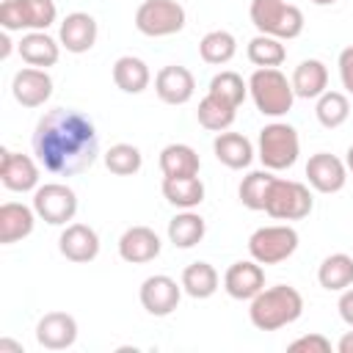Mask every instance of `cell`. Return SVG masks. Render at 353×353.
I'll list each match as a JSON object with an SVG mask.
<instances>
[{"mask_svg": "<svg viewBox=\"0 0 353 353\" xmlns=\"http://www.w3.org/2000/svg\"><path fill=\"white\" fill-rule=\"evenodd\" d=\"M33 154L55 176H77L99 157V135L94 121L74 108L47 110L33 130Z\"/></svg>", "mask_w": 353, "mask_h": 353, "instance_id": "obj_1", "label": "cell"}, {"mask_svg": "<svg viewBox=\"0 0 353 353\" xmlns=\"http://www.w3.org/2000/svg\"><path fill=\"white\" fill-rule=\"evenodd\" d=\"M303 314V298L290 284H276L251 298L248 317L259 331H279Z\"/></svg>", "mask_w": 353, "mask_h": 353, "instance_id": "obj_2", "label": "cell"}, {"mask_svg": "<svg viewBox=\"0 0 353 353\" xmlns=\"http://www.w3.org/2000/svg\"><path fill=\"white\" fill-rule=\"evenodd\" d=\"M248 94H251L256 110L270 119L290 113L292 102H295L292 80H287L279 69H256L248 77Z\"/></svg>", "mask_w": 353, "mask_h": 353, "instance_id": "obj_3", "label": "cell"}, {"mask_svg": "<svg viewBox=\"0 0 353 353\" xmlns=\"http://www.w3.org/2000/svg\"><path fill=\"white\" fill-rule=\"evenodd\" d=\"M248 14L254 28L265 36L287 41L303 33V11L287 0H251Z\"/></svg>", "mask_w": 353, "mask_h": 353, "instance_id": "obj_4", "label": "cell"}, {"mask_svg": "<svg viewBox=\"0 0 353 353\" xmlns=\"http://www.w3.org/2000/svg\"><path fill=\"white\" fill-rule=\"evenodd\" d=\"M301 154V138L295 127L284 121H273L259 130V143H256V157L262 160L265 168L270 171H284L292 168Z\"/></svg>", "mask_w": 353, "mask_h": 353, "instance_id": "obj_5", "label": "cell"}, {"mask_svg": "<svg viewBox=\"0 0 353 353\" xmlns=\"http://www.w3.org/2000/svg\"><path fill=\"white\" fill-rule=\"evenodd\" d=\"M185 8L176 0H143L135 11V28L143 36L163 39L185 28Z\"/></svg>", "mask_w": 353, "mask_h": 353, "instance_id": "obj_6", "label": "cell"}, {"mask_svg": "<svg viewBox=\"0 0 353 353\" xmlns=\"http://www.w3.org/2000/svg\"><path fill=\"white\" fill-rule=\"evenodd\" d=\"M312 204H314L312 193L303 182L276 176L270 196H268V204H265V212L270 218H279V221H301L312 212Z\"/></svg>", "mask_w": 353, "mask_h": 353, "instance_id": "obj_7", "label": "cell"}, {"mask_svg": "<svg viewBox=\"0 0 353 353\" xmlns=\"http://www.w3.org/2000/svg\"><path fill=\"white\" fill-rule=\"evenodd\" d=\"M298 248V232L292 226H262L248 237V254L259 265H279Z\"/></svg>", "mask_w": 353, "mask_h": 353, "instance_id": "obj_8", "label": "cell"}, {"mask_svg": "<svg viewBox=\"0 0 353 353\" xmlns=\"http://www.w3.org/2000/svg\"><path fill=\"white\" fill-rule=\"evenodd\" d=\"M33 210L50 226H66L77 212V193L63 182H47L33 190Z\"/></svg>", "mask_w": 353, "mask_h": 353, "instance_id": "obj_9", "label": "cell"}, {"mask_svg": "<svg viewBox=\"0 0 353 353\" xmlns=\"http://www.w3.org/2000/svg\"><path fill=\"white\" fill-rule=\"evenodd\" d=\"M182 292H185L182 284H176V281H174L171 276H165V273H157V276L143 279L138 298H141V306H143L149 314H154V317H168V314L179 306Z\"/></svg>", "mask_w": 353, "mask_h": 353, "instance_id": "obj_10", "label": "cell"}, {"mask_svg": "<svg viewBox=\"0 0 353 353\" xmlns=\"http://www.w3.org/2000/svg\"><path fill=\"white\" fill-rule=\"evenodd\" d=\"M223 290L234 301H251L265 290V270L256 259H240L232 262L229 270L223 273Z\"/></svg>", "mask_w": 353, "mask_h": 353, "instance_id": "obj_11", "label": "cell"}, {"mask_svg": "<svg viewBox=\"0 0 353 353\" xmlns=\"http://www.w3.org/2000/svg\"><path fill=\"white\" fill-rule=\"evenodd\" d=\"M0 179L14 193H28L39 188V165L33 157L11 149H0Z\"/></svg>", "mask_w": 353, "mask_h": 353, "instance_id": "obj_12", "label": "cell"}, {"mask_svg": "<svg viewBox=\"0 0 353 353\" xmlns=\"http://www.w3.org/2000/svg\"><path fill=\"white\" fill-rule=\"evenodd\" d=\"M11 94L22 108H39L52 97V77L47 74V69L25 66L14 74Z\"/></svg>", "mask_w": 353, "mask_h": 353, "instance_id": "obj_13", "label": "cell"}, {"mask_svg": "<svg viewBox=\"0 0 353 353\" xmlns=\"http://www.w3.org/2000/svg\"><path fill=\"white\" fill-rule=\"evenodd\" d=\"M306 179L317 193H339L347 182V165L328 152H317L306 163Z\"/></svg>", "mask_w": 353, "mask_h": 353, "instance_id": "obj_14", "label": "cell"}, {"mask_svg": "<svg viewBox=\"0 0 353 353\" xmlns=\"http://www.w3.org/2000/svg\"><path fill=\"white\" fill-rule=\"evenodd\" d=\"M97 33H99V28H97V19L91 14L72 11L63 17V22L58 28V41H61V47H66V52L80 55L97 44Z\"/></svg>", "mask_w": 353, "mask_h": 353, "instance_id": "obj_15", "label": "cell"}, {"mask_svg": "<svg viewBox=\"0 0 353 353\" xmlns=\"http://www.w3.org/2000/svg\"><path fill=\"white\" fill-rule=\"evenodd\" d=\"M154 91L165 105H185L193 99L196 94V80L193 72L179 66V63H168L157 72L154 77Z\"/></svg>", "mask_w": 353, "mask_h": 353, "instance_id": "obj_16", "label": "cell"}, {"mask_svg": "<svg viewBox=\"0 0 353 353\" xmlns=\"http://www.w3.org/2000/svg\"><path fill=\"white\" fill-rule=\"evenodd\" d=\"M36 342L47 350H66L77 342V320L66 312H47L36 323Z\"/></svg>", "mask_w": 353, "mask_h": 353, "instance_id": "obj_17", "label": "cell"}, {"mask_svg": "<svg viewBox=\"0 0 353 353\" xmlns=\"http://www.w3.org/2000/svg\"><path fill=\"white\" fill-rule=\"evenodd\" d=\"M58 251L69 262H91L99 254V234L85 223H66V229L58 237Z\"/></svg>", "mask_w": 353, "mask_h": 353, "instance_id": "obj_18", "label": "cell"}, {"mask_svg": "<svg viewBox=\"0 0 353 353\" xmlns=\"http://www.w3.org/2000/svg\"><path fill=\"white\" fill-rule=\"evenodd\" d=\"M160 248H163V243H160L157 232L149 229V226H130L119 237V256L130 265L152 262L160 254Z\"/></svg>", "mask_w": 353, "mask_h": 353, "instance_id": "obj_19", "label": "cell"}, {"mask_svg": "<svg viewBox=\"0 0 353 353\" xmlns=\"http://www.w3.org/2000/svg\"><path fill=\"white\" fill-rule=\"evenodd\" d=\"M36 226V210L19 201H6L0 207V243L11 245L25 240Z\"/></svg>", "mask_w": 353, "mask_h": 353, "instance_id": "obj_20", "label": "cell"}, {"mask_svg": "<svg viewBox=\"0 0 353 353\" xmlns=\"http://www.w3.org/2000/svg\"><path fill=\"white\" fill-rule=\"evenodd\" d=\"M17 52L22 55V61L28 66L47 69V66H55L58 63V58H61V41H55L44 30H30V33L22 36Z\"/></svg>", "mask_w": 353, "mask_h": 353, "instance_id": "obj_21", "label": "cell"}, {"mask_svg": "<svg viewBox=\"0 0 353 353\" xmlns=\"http://www.w3.org/2000/svg\"><path fill=\"white\" fill-rule=\"evenodd\" d=\"M212 152L218 157V163H223L226 168H248L251 160H254V143L240 135V132H218L215 141H212Z\"/></svg>", "mask_w": 353, "mask_h": 353, "instance_id": "obj_22", "label": "cell"}, {"mask_svg": "<svg viewBox=\"0 0 353 353\" xmlns=\"http://www.w3.org/2000/svg\"><path fill=\"white\" fill-rule=\"evenodd\" d=\"M328 85V69L317 58H306L292 72V91L301 99H317Z\"/></svg>", "mask_w": 353, "mask_h": 353, "instance_id": "obj_23", "label": "cell"}, {"mask_svg": "<svg viewBox=\"0 0 353 353\" xmlns=\"http://www.w3.org/2000/svg\"><path fill=\"white\" fill-rule=\"evenodd\" d=\"M152 72L146 66V61L135 58V55H121L113 63V83L116 88H121L124 94H141L149 88Z\"/></svg>", "mask_w": 353, "mask_h": 353, "instance_id": "obj_24", "label": "cell"}, {"mask_svg": "<svg viewBox=\"0 0 353 353\" xmlns=\"http://www.w3.org/2000/svg\"><path fill=\"white\" fill-rule=\"evenodd\" d=\"M163 196L179 210H193L204 201V182L199 176H163Z\"/></svg>", "mask_w": 353, "mask_h": 353, "instance_id": "obj_25", "label": "cell"}, {"mask_svg": "<svg viewBox=\"0 0 353 353\" xmlns=\"http://www.w3.org/2000/svg\"><path fill=\"white\" fill-rule=\"evenodd\" d=\"M201 160L193 146L188 143H168L160 152V171L163 176H199Z\"/></svg>", "mask_w": 353, "mask_h": 353, "instance_id": "obj_26", "label": "cell"}, {"mask_svg": "<svg viewBox=\"0 0 353 353\" xmlns=\"http://www.w3.org/2000/svg\"><path fill=\"white\" fill-rule=\"evenodd\" d=\"M317 281L328 292H342L353 284V256L347 254H331L317 268Z\"/></svg>", "mask_w": 353, "mask_h": 353, "instance_id": "obj_27", "label": "cell"}, {"mask_svg": "<svg viewBox=\"0 0 353 353\" xmlns=\"http://www.w3.org/2000/svg\"><path fill=\"white\" fill-rule=\"evenodd\" d=\"M204 232H207V223L193 210H182L179 215H174L168 221V240L176 248H193L196 243L204 240Z\"/></svg>", "mask_w": 353, "mask_h": 353, "instance_id": "obj_28", "label": "cell"}, {"mask_svg": "<svg viewBox=\"0 0 353 353\" xmlns=\"http://www.w3.org/2000/svg\"><path fill=\"white\" fill-rule=\"evenodd\" d=\"M218 270L210 265V262H190L185 270H182V290L190 295V298H199V301H204V298H210V295H215V290H218Z\"/></svg>", "mask_w": 353, "mask_h": 353, "instance_id": "obj_29", "label": "cell"}, {"mask_svg": "<svg viewBox=\"0 0 353 353\" xmlns=\"http://www.w3.org/2000/svg\"><path fill=\"white\" fill-rule=\"evenodd\" d=\"M234 116H237V108L229 105V102H223V99H218V97H212V94H207V97L199 102V110H196L199 124H201L204 130H210V132H223V130H229V127L234 124Z\"/></svg>", "mask_w": 353, "mask_h": 353, "instance_id": "obj_30", "label": "cell"}, {"mask_svg": "<svg viewBox=\"0 0 353 353\" xmlns=\"http://www.w3.org/2000/svg\"><path fill=\"white\" fill-rule=\"evenodd\" d=\"M237 52V39L229 33V30H210L204 33V39L199 41V55L204 63H212V66H223L234 58Z\"/></svg>", "mask_w": 353, "mask_h": 353, "instance_id": "obj_31", "label": "cell"}, {"mask_svg": "<svg viewBox=\"0 0 353 353\" xmlns=\"http://www.w3.org/2000/svg\"><path fill=\"white\" fill-rule=\"evenodd\" d=\"M284 58H287V47L276 36L259 33V36H254L248 41V61L254 66H259V69H276V66L284 63Z\"/></svg>", "mask_w": 353, "mask_h": 353, "instance_id": "obj_32", "label": "cell"}, {"mask_svg": "<svg viewBox=\"0 0 353 353\" xmlns=\"http://www.w3.org/2000/svg\"><path fill=\"white\" fill-rule=\"evenodd\" d=\"M273 182H276V176L270 174V168L245 174L243 182H240V190H237V193H240V201H243L248 210H265Z\"/></svg>", "mask_w": 353, "mask_h": 353, "instance_id": "obj_33", "label": "cell"}, {"mask_svg": "<svg viewBox=\"0 0 353 353\" xmlns=\"http://www.w3.org/2000/svg\"><path fill=\"white\" fill-rule=\"evenodd\" d=\"M314 113H317V121H320L325 130H336V127H342V124L347 121V116H350V102H347V97H345L342 91H323V94L317 97Z\"/></svg>", "mask_w": 353, "mask_h": 353, "instance_id": "obj_34", "label": "cell"}, {"mask_svg": "<svg viewBox=\"0 0 353 353\" xmlns=\"http://www.w3.org/2000/svg\"><path fill=\"white\" fill-rule=\"evenodd\" d=\"M105 165L110 174L116 176H132L141 171L143 165V154L138 146L132 143H113L108 152H105Z\"/></svg>", "mask_w": 353, "mask_h": 353, "instance_id": "obj_35", "label": "cell"}, {"mask_svg": "<svg viewBox=\"0 0 353 353\" xmlns=\"http://www.w3.org/2000/svg\"><path fill=\"white\" fill-rule=\"evenodd\" d=\"M207 94H212V97H218V99L240 108L243 99H245V94H248V83H243V77L237 72H218L210 80V91Z\"/></svg>", "mask_w": 353, "mask_h": 353, "instance_id": "obj_36", "label": "cell"}, {"mask_svg": "<svg viewBox=\"0 0 353 353\" xmlns=\"http://www.w3.org/2000/svg\"><path fill=\"white\" fill-rule=\"evenodd\" d=\"M17 6L22 14V25L28 30H47L58 17L52 0H17Z\"/></svg>", "mask_w": 353, "mask_h": 353, "instance_id": "obj_37", "label": "cell"}, {"mask_svg": "<svg viewBox=\"0 0 353 353\" xmlns=\"http://www.w3.org/2000/svg\"><path fill=\"white\" fill-rule=\"evenodd\" d=\"M290 353H331V342L323 334H306L290 342Z\"/></svg>", "mask_w": 353, "mask_h": 353, "instance_id": "obj_38", "label": "cell"}, {"mask_svg": "<svg viewBox=\"0 0 353 353\" xmlns=\"http://www.w3.org/2000/svg\"><path fill=\"white\" fill-rule=\"evenodd\" d=\"M0 28L8 30V33H14V30H25L17 0H3V3H0Z\"/></svg>", "mask_w": 353, "mask_h": 353, "instance_id": "obj_39", "label": "cell"}, {"mask_svg": "<svg viewBox=\"0 0 353 353\" xmlns=\"http://www.w3.org/2000/svg\"><path fill=\"white\" fill-rule=\"evenodd\" d=\"M339 80L347 94H353V44L339 52Z\"/></svg>", "mask_w": 353, "mask_h": 353, "instance_id": "obj_40", "label": "cell"}, {"mask_svg": "<svg viewBox=\"0 0 353 353\" xmlns=\"http://www.w3.org/2000/svg\"><path fill=\"white\" fill-rule=\"evenodd\" d=\"M336 309H339V317L353 328V287H347V290H342V295H339V303H336Z\"/></svg>", "mask_w": 353, "mask_h": 353, "instance_id": "obj_41", "label": "cell"}, {"mask_svg": "<svg viewBox=\"0 0 353 353\" xmlns=\"http://www.w3.org/2000/svg\"><path fill=\"white\" fill-rule=\"evenodd\" d=\"M336 350H339V353H353V331H347V334L336 342Z\"/></svg>", "mask_w": 353, "mask_h": 353, "instance_id": "obj_42", "label": "cell"}, {"mask_svg": "<svg viewBox=\"0 0 353 353\" xmlns=\"http://www.w3.org/2000/svg\"><path fill=\"white\" fill-rule=\"evenodd\" d=\"M6 350L22 353V345H19V342H14V339H0V353H6Z\"/></svg>", "mask_w": 353, "mask_h": 353, "instance_id": "obj_43", "label": "cell"}, {"mask_svg": "<svg viewBox=\"0 0 353 353\" xmlns=\"http://www.w3.org/2000/svg\"><path fill=\"white\" fill-rule=\"evenodd\" d=\"M8 52H11V41H8V30H3V36H0V58H8Z\"/></svg>", "mask_w": 353, "mask_h": 353, "instance_id": "obj_44", "label": "cell"}, {"mask_svg": "<svg viewBox=\"0 0 353 353\" xmlns=\"http://www.w3.org/2000/svg\"><path fill=\"white\" fill-rule=\"evenodd\" d=\"M345 165H347V171H353V143H350L347 152H345Z\"/></svg>", "mask_w": 353, "mask_h": 353, "instance_id": "obj_45", "label": "cell"}, {"mask_svg": "<svg viewBox=\"0 0 353 353\" xmlns=\"http://www.w3.org/2000/svg\"><path fill=\"white\" fill-rule=\"evenodd\" d=\"M312 3H314V6H334L336 0H312Z\"/></svg>", "mask_w": 353, "mask_h": 353, "instance_id": "obj_46", "label": "cell"}]
</instances>
